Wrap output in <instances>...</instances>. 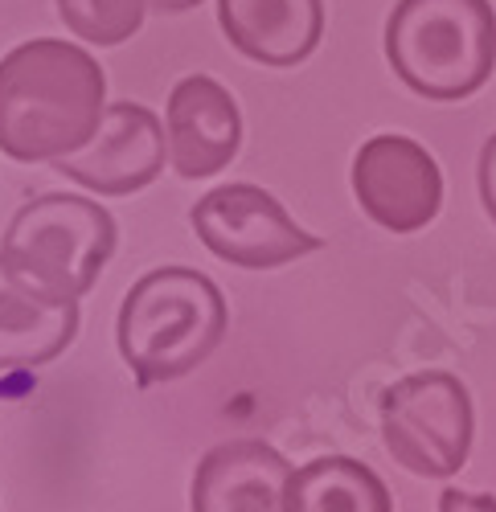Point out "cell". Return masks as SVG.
<instances>
[{
	"label": "cell",
	"instance_id": "obj_1",
	"mask_svg": "<svg viewBox=\"0 0 496 512\" xmlns=\"http://www.w3.org/2000/svg\"><path fill=\"white\" fill-rule=\"evenodd\" d=\"M107 74L70 41L37 37L0 58V152L21 164L62 160L103 119Z\"/></svg>",
	"mask_w": 496,
	"mask_h": 512
},
{
	"label": "cell",
	"instance_id": "obj_2",
	"mask_svg": "<svg viewBox=\"0 0 496 512\" xmlns=\"http://www.w3.org/2000/svg\"><path fill=\"white\" fill-rule=\"evenodd\" d=\"M226 300L210 275L189 267L148 271L119 308V353L140 386L193 373L222 345Z\"/></svg>",
	"mask_w": 496,
	"mask_h": 512
},
{
	"label": "cell",
	"instance_id": "obj_3",
	"mask_svg": "<svg viewBox=\"0 0 496 512\" xmlns=\"http://www.w3.org/2000/svg\"><path fill=\"white\" fill-rule=\"evenodd\" d=\"M386 58L415 95L468 99L496 70V13L488 0H398L386 21Z\"/></svg>",
	"mask_w": 496,
	"mask_h": 512
},
{
	"label": "cell",
	"instance_id": "obj_4",
	"mask_svg": "<svg viewBox=\"0 0 496 512\" xmlns=\"http://www.w3.org/2000/svg\"><path fill=\"white\" fill-rule=\"evenodd\" d=\"M115 254V218L87 197L46 193L17 209L0 259L54 300H82Z\"/></svg>",
	"mask_w": 496,
	"mask_h": 512
},
{
	"label": "cell",
	"instance_id": "obj_5",
	"mask_svg": "<svg viewBox=\"0 0 496 512\" xmlns=\"http://www.w3.org/2000/svg\"><path fill=\"white\" fill-rule=\"evenodd\" d=\"M472 394L456 373L402 377L382 398L386 451L410 476L447 480L472 455Z\"/></svg>",
	"mask_w": 496,
	"mask_h": 512
},
{
	"label": "cell",
	"instance_id": "obj_6",
	"mask_svg": "<svg viewBox=\"0 0 496 512\" xmlns=\"http://www.w3.org/2000/svg\"><path fill=\"white\" fill-rule=\"evenodd\" d=\"M189 222L218 259L246 271H271L320 250V238L296 226L287 209L259 185H222L205 193L193 205Z\"/></svg>",
	"mask_w": 496,
	"mask_h": 512
},
{
	"label": "cell",
	"instance_id": "obj_7",
	"mask_svg": "<svg viewBox=\"0 0 496 512\" xmlns=\"http://www.w3.org/2000/svg\"><path fill=\"white\" fill-rule=\"evenodd\" d=\"M353 193L369 222L390 234H415L443 209V173L410 136H374L353 156Z\"/></svg>",
	"mask_w": 496,
	"mask_h": 512
},
{
	"label": "cell",
	"instance_id": "obj_8",
	"mask_svg": "<svg viewBox=\"0 0 496 512\" xmlns=\"http://www.w3.org/2000/svg\"><path fill=\"white\" fill-rule=\"evenodd\" d=\"M164 160H169V140H164L160 119L136 103H111L95 136L54 164L62 177L82 189L103 197H128L164 173Z\"/></svg>",
	"mask_w": 496,
	"mask_h": 512
},
{
	"label": "cell",
	"instance_id": "obj_9",
	"mask_svg": "<svg viewBox=\"0 0 496 512\" xmlns=\"http://www.w3.org/2000/svg\"><path fill=\"white\" fill-rule=\"evenodd\" d=\"M164 127H169V136H164L169 140V164L185 181L222 173L242 148L238 103L222 82L205 74H189L173 87Z\"/></svg>",
	"mask_w": 496,
	"mask_h": 512
},
{
	"label": "cell",
	"instance_id": "obj_10",
	"mask_svg": "<svg viewBox=\"0 0 496 512\" xmlns=\"http://www.w3.org/2000/svg\"><path fill=\"white\" fill-rule=\"evenodd\" d=\"M296 467L263 439H234L197 463V512H279Z\"/></svg>",
	"mask_w": 496,
	"mask_h": 512
},
{
	"label": "cell",
	"instance_id": "obj_11",
	"mask_svg": "<svg viewBox=\"0 0 496 512\" xmlns=\"http://www.w3.org/2000/svg\"><path fill=\"white\" fill-rule=\"evenodd\" d=\"M226 41L259 66H300L324 37V0H218Z\"/></svg>",
	"mask_w": 496,
	"mask_h": 512
},
{
	"label": "cell",
	"instance_id": "obj_12",
	"mask_svg": "<svg viewBox=\"0 0 496 512\" xmlns=\"http://www.w3.org/2000/svg\"><path fill=\"white\" fill-rule=\"evenodd\" d=\"M78 336V300H54L0 259V369H37Z\"/></svg>",
	"mask_w": 496,
	"mask_h": 512
},
{
	"label": "cell",
	"instance_id": "obj_13",
	"mask_svg": "<svg viewBox=\"0 0 496 512\" xmlns=\"http://www.w3.org/2000/svg\"><path fill=\"white\" fill-rule=\"evenodd\" d=\"M287 512H390L386 484L365 463L324 455L287 480Z\"/></svg>",
	"mask_w": 496,
	"mask_h": 512
},
{
	"label": "cell",
	"instance_id": "obj_14",
	"mask_svg": "<svg viewBox=\"0 0 496 512\" xmlns=\"http://www.w3.org/2000/svg\"><path fill=\"white\" fill-rule=\"evenodd\" d=\"M148 0H58L62 25L91 46H123L144 25Z\"/></svg>",
	"mask_w": 496,
	"mask_h": 512
},
{
	"label": "cell",
	"instance_id": "obj_15",
	"mask_svg": "<svg viewBox=\"0 0 496 512\" xmlns=\"http://www.w3.org/2000/svg\"><path fill=\"white\" fill-rule=\"evenodd\" d=\"M480 201L496 226V136H488V144L480 152Z\"/></svg>",
	"mask_w": 496,
	"mask_h": 512
},
{
	"label": "cell",
	"instance_id": "obj_16",
	"mask_svg": "<svg viewBox=\"0 0 496 512\" xmlns=\"http://www.w3.org/2000/svg\"><path fill=\"white\" fill-rule=\"evenodd\" d=\"M193 5H201V0H148V9H160V13H185Z\"/></svg>",
	"mask_w": 496,
	"mask_h": 512
}]
</instances>
